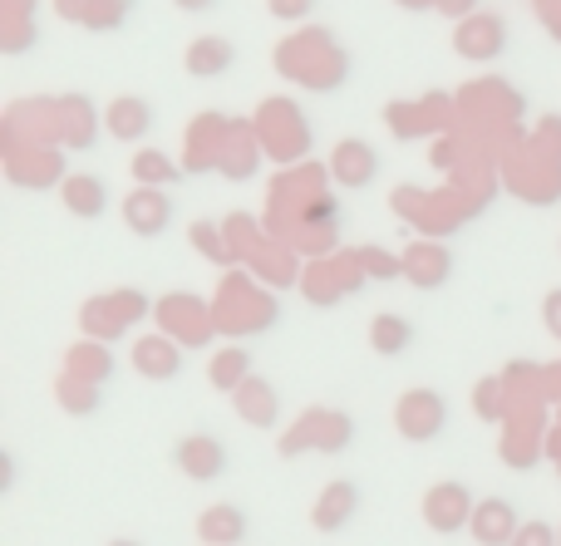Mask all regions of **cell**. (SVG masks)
Instances as JSON below:
<instances>
[{
	"instance_id": "1",
	"label": "cell",
	"mask_w": 561,
	"mask_h": 546,
	"mask_svg": "<svg viewBox=\"0 0 561 546\" xmlns=\"http://www.w3.org/2000/svg\"><path fill=\"white\" fill-rule=\"evenodd\" d=\"M124 222H128V232H138V236H163L168 226H173V202H168L158 187L144 183V193H134L124 202Z\"/></svg>"
},
{
	"instance_id": "2",
	"label": "cell",
	"mask_w": 561,
	"mask_h": 546,
	"mask_svg": "<svg viewBox=\"0 0 561 546\" xmlns=\"http://www.w3.org/2000/svg\"><path fill=\"white\" fill-rule=\"evenodd\" d=\"M468 522H473V537L483 542V546H513V537H517V512H513V502L488 498V502H478Z\"/></svg>"
},
{
	"instance_id": "3",
	"label": "cell",
	"mask_w": 561,
	"mask_h": 546,
	"mask_svg": "<svg viewBox=\"0 0 561 546\" xmlns=\"http://www.w3.org/2000/svg\"><path fill=\"white\" fill-rule=\"evenodd\" d=\"M178 468L193 473V478H217V473H227V449L213 433H193V439L178 443Z\"/></svg>"
},
{
	"instance_id": "4",
	"label": "cell",
	"mask_w": 561,
	"mask_h": 546,
	"mask_svg": "<svg viewBox=\"0 0 561 546\" xmlns=\"http://www.w3.org/2000/svg\"><path fill=\"white\" fill-rule=\"evenodd\" d=\"M359 512V488L355 483H330L325 498L316 502V527L320 532H340L345 527V518H355Z\"/></svg>"
},
{
	"instance_id": "5",
	"label": "cell",
	"mask_w": 561,
	"mask_h": 546,
	"mask_svg": "<svg viewBox=\"0 0 561 546\" xmlns=\"http://www.w3.org/2000/svg\"><path fill=\"white\" fill-rule=\"evenodd\" d=\"M148 128H153V108H148V98H114V108H108V133L114 138H144Z\"/></svg>"
},
{
	"instance_id": "6",
	"label": "cell",
	"mask_w": 561,
	"mask_h": 546,
	"mask_svg": "<svg viewBox=\"0 0 561 546\" xmlns=\"http://www.w3.org/2000/svg\"><path fill=\"white\" fill-rule=\"evenodd\" d=\"M232 59H237V49L227 45V39H197V45L187 49V74L217 79V74H227V69H232Z\"/></svg>"
},
{
	"instance_id": "7",
	"label": "cell",
	"mask_w": 561,
	"mask_h": 546,
	"mask_svg": "<svg viewBox=\"0 0 561 546\" xmlns=\"http://www.w3.org/2000/svg\"><path fill=\"white\" fill-rule=\"evenodd\" d=\"M65 202H69V212H79V217H104V207H108V187L99 183V177H69L65 183Z\"/></svg>"
},
{
	"instance_id": "8",
	"label": "cell",
	"mask_w": 561,
	"mask_h": 546,
	"mask_svg": "<svg viewBox=\"0 0 561 546\" xmlns=\"http://www.w3.org/2000/svg\"><path fill=\"white\" fill-rule=\"evenodd\" d=\"M375 167H379V158L369 153L365 143H345V148H340V183H345V187H369V183H375Z\"/></svg>"
},
{
	"instance_id": "9",
	"label": "cell",
	"mask_w": 561,
	"mask_h": 546,
	"mask_svg": "<svg viewBox=\"0 0 561 546\" xmlns=\"http://www.w3.org/2000/svg\"><path fill=\"white\" fill-rule=\"evenodd\" d=\"M134 173H138V183H148V187H158V183H178L173 163H168L163 153H138Z\"/></svg>"
},
{
	"instance_id": "10",
	"label": "cell",
	"mask_w": 561,
	"mask_h": 546,
	"mask_svg": "<svg viewBox=\"0 0 561 546\" xmlns=\"http://www.w3.org/2000/svg\"><path fill=\"white\" fill-rule=\"evenodd\" d=\"M513 546H552V527H542V522H527V527H517Z\"/></svg>"
},
{
	"instance_id": "11",
	"label": "cell",
	"mask_w": 561,
	"mask_h": 546,
	"mask_svg": "<svg viewBox=\"0 0 561 546\" xmlns=\"http://www.w3.org/2000/svg\"><path fill=\"white\" fill-rule=\"evenodd\" d=\"M306 5H310V0H272V10L280 20H300V15H306Z\"/></svg>"
},
{
	"instance_id": "12",
	"label": "cell",
	"mask_w": 561,
	"mask_h": 546,
	"mask_svg": "<svg viewBox=\"0 0 561 546\" xmlns=\"http://www.w3.org/2000/svg\"><path fill=\"white\" fill-rule=\"evenodd\" d=\"M542 315H547V325H552V330L561 335V291H552V295H547V305H542Z\"/></svg>"
},
{
	"instance_id": "13",
	"label": "cell",
	"mask_w": 561,
	"mask_h": 546,
	"mask_svg": "<svg viewBox=\"0 0 561 546\" xmlns=\"http://www.w3.org/2000/svg\"><path fill=\"white\" fill-rule=\"evenodd\" d=\"M178 5H187V10H213L217 0H178Z\"/></svg>"
}]
</instances>
